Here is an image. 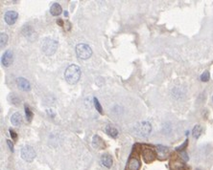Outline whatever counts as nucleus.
Wrapping results in <instances>:
<instances>
[{"label":"nucleus","instance_id":"obj_1","mask_svg":"<svg viewBox=\"0 0 213 170\" xmlns=\"http://www.w3.org/2000/svg\"><path fill=\"white\" fill-rule=\"evenodd\" d=\"M65 80L69 84H76L81 78V69L78 65L71 64L69 65L64 72Z\"/></svg>","mask_w":213,"mask_h":170},{"label":"nucleus","instance_id":"obj_2","mask_svg":"<svg viewBox=\"0 0 213 170\" xmlns=\"http://www.w3.org/2000/svg\"><path fill=\"white\" fill-rule=\"evenodd\" d=\"M58 41L52 38H44L41 43V50L46 56H52L56 53L58 49Z\"/></svg>","mask_w":213,"mask_h":170},{"label":"nucleus","instance_id":"obj_3","mask_svg":"<svg viewBox=\"0 0 213 170\" xmlns=\"http://www.w3.org/2000/svg\"><path fill=\"white\" fill-rule=\"evenodd\" d=\"M76 54L77 56L81 59H88L92 55L91 48L85 43H79L76 46Z\"/></svg>","mask_w":213,"mask_h":170},{"label":"nucleus","instance_id":"obj_4","mask_svg":"<svg viewBox=\"0 0 213 170\" xmlns=\"http://www.w3.org/2000/svg\"><path fill=\"white\" fill-rule=\"evenodd\" d=\"M21 158L27 163H32L36 158V151L31 145H25L21 149Z\"/></svg>","mask_w":213,"mask_h":170},{"label":"nucleus","instance_id":"obj_5","mask_svg":"<svg viewBox=\"0 0 213 170\" xmlns=\"http://www.w3.org/2000/svg\"><path fill=\"white\" fill-rule=\"evenodd\" d=\"M152 131V125L148 121H142L135 126V132L139 136L148 137Z\"/></svg>","mask_w":213,"mask_h":170},{"label":"nucleus","instance_id":"obj_6","mask_svg":"<svg viewBox=\"0 0 213 170\" xmlns=\"http://www.w3.org/2000/svg\"><path fill=\"white\" fill-rule=\"evenodd\" d=\"M17 17H18V14L15 11H8L4 16L5 22L8 25H13V24H15Z\"/></svg>","mask_w":213,"mask_h":170},{"label":"nucleus","instance_id":"obj_7","mask_svg":"<svg viewBox=\"0 0 213 170\" xmlns=\"http://www.w3.org/2000/svg\"><path fill=\"white\" fill-rule=\"evenodd\" d=\"M142 155H143V159H144L145 163H152L154 160L156 159V153H155V151H154L153 149H150V148L143 149Z\"/></svg>","mask_w":213,"mask_h":170},{"label":"nucleus","instance_id":"obj_8","mask_svg":"<svg viewBox=\"0 0 213 170\" xmlns=\"http://www.w3.org/2000/svg\"><path fill=\"white\" fill-rule=\"evenodd\" d=\"M2 64L5 67H9L12 63H13V53H12L11 50H7L3 56H2Z\"/></svg>","mask_w":213,"mask_h":170},{"label":"nucleus","instance_id":"obj_9","mask_svg":"<svg viewBox=\"0 0 213 170\" xmlns=\"http://www.w3.org/2000/svg\"><path fill=\"white\" fill-rule=\"evenodd\" d=\"M17 86L22 91L27 92V91H30V89H31L30 82L26 78H17Z\"/></svg>","mask_w":213,"mask_h":170},{"label":"nucleus","instance_id":"obj_10","mask_svg":"<svg viewBox=\"0 0 213 170\" xmlns=\"http://www.w3.org/2000/svg\"><path fill=\"white\" fill-rule=\"evenodd\" d=\"M92 145H93L94 148H97V149H104L106 147V144H105L104 141L98 135H95L93 137Z\"/></svg>","mask_w":213,"mask_h":170},{"label":"nucleus","instance_id":"obj_11","mask_svg":"<svg viewBox=\"0 0 213 170\" xmlns=\"http://www.w3.org/2000/svg\"><path fill=\"white\" fill-rule=\"evenodd\" d=\"M101 163H102V165H104L107 168L111 167V165H112V158H111V156L109 155V154L103 155L101 157Z\"/></svg>","mask_w":213,"mask_h":170},{"label":"nucleus","instance_id":"obj_12","mask_svg":"<svg viewBox=\"0 0 213 170\" xmlns=\"http://www.w3.org/2000/svg\"><path fill=\"white\" fill-rule=\"evenodd\" d=\"M11 123L15 126H19L22 123V115L18 112L15 113L11 118Z\"/></svg>","mask_w":213,"mask_h":170},{"label":"nucleus","instance_id":"obj_13","mask_svg":"<svg viewBox=\"0 0 213 170\" xmlns=\"http://www.w3.org/2000/svg\"><path fill=\"white\" fill-rule=\"evenodd\" d=\"M62 11H63V9L61 7L60 4H58V3H54L52 4L51 8H50V13L53 16H60L62 14Z\"/></svg>","mask_w":213,"mask_h":170},{"label":"nucleus","instance_id":"obj_14","mask_svg":"<svg viewBox=\"0 0 213 170\" xmlns=\"http://www.w3.org/2000/svg\"><path fill=\"white\" fill-rule=\"evenodd\" d=\"M140 166H141L140 162H139V160L136 159V158H133V159L130 160L129 165H128L129 170H139Z\"/></svg>","mask_w":213,"mask_h":170},{"label":"nucleus","instance_id":"obj_15","mask_svg":"<svg viewBox=\"0 0 213 170\" xmlns=\"http://www.w3.org/2000/svg\"><path fill=\"white\" fill-rule=\"evenodd\" d=\"M105 130H106L107 134H108L109 136H111V137H112V138H116L118 136V131L112 126H107Z\"/></svg>","mask_w":213,"mask_h":170},{"label":"nucleus","instance_id":"obj_16","mask_svg":"<svg viewBox=\"0 0 213 170\" xmlns=\"http://www.w3.org/2000/svg\"><path fill=\"white\" fill-rule=\"evenodd\" d=\"M202 132H203L202 126L199 125V124H197V125L194 126V128H193V130H192V135H193V137H194L195 139H198V138H200L201 134H202Z\"/></svg>","mask_w":213,"mask_h":170},{"label":"nucleus","instance_id":"obj_17","mask_svg":"<svg viewBox=\"0 0 213 170\" xmlns=\"http://www.w3.org/2000/svg\"><path fill=\"white\" fill-rule=\"evenodd\" d=\"M8 41V35L5 33H1L0 34V47H1V49L5 47V45L7 44Z\"/></svg>","mask_w":213,"mask_h":170},{"label":"nucleus","instance_id":"obj_18","mask_svg":"<svg viewBox=\"0 0 213 170\" xmlns=\"http://www.w3.org/2000/svg\"><path fill=\"white\" fill-rule=\"evenodd\" d=\"M93 102H94V106H95L96 110H97L100 114H104V112H103V108H102V106H101V104H100L98 99H97V98H93Z\"/></svg>","mask_w":213,"mask_h":170},{"label":"nucleus","instance_id":"obj_19","mask_svg":"<svg viewBox=\"0 0 213 170\" xmlns=\"http://www.w3.org/2000/svg\"><path fill=\"white\" fill-rule=\"evenodd\" d=\"M24 109H25V115H26L27 120H28V121H31L32 119H33V113H32V111L30 110V108H29L27 105L24 106Z\"/></svg>","mask_w":213,"mask_h":170},{"label":"nucleus","instance_id":"obj_20","mask_svg":"<svg viewBox=\"0 0 213 170\" xmlns=\"http://www.w3.org/2000/svg\"><path fill=\"white\" fill-rule=\"evenodd\" d=\"M209 78H210V75H209V72H208V71H205V72L203 73V74L201 75V77H200L201 80L204 81V82L208 81V80H209Z\"/></svg>","mask_w":213,"mask_h":170},{"label":"nucleus","instance_id":"obj_21","mask_svg":"<svg viewBox=\"0 0 213 170\" xmlns=\"http://www.w3.org/2000/svg\"><path fill=\"white\" fill-rule=\"evenodd\" d=\"M158 148H159V154L161 157H165V156H166V154L168 153V149L166 147H163V146H160V145H159Z\"/></svg>","mask_w":213,"mask_h":170},{"label":"nucleus","instance_id":"obj_22","mask_svg":"<svg viewBox=\"0 0 213 170\" xmlns=\"http://www.w3.org/2000/svg\"><path fill=\"white\" fill-rule=\"evenodd\" d=\"M187 144H188V141L186 140V141H184V143H183V144H182V145H181V146H179V147H177L176 149H177L178 151H181V150H183V149H184V148H185V147L187 146Z\"/></svg>","mask_w":213,"mask_h":170},{"label":"nucleus","instance_id":"obj_23","mask_svg":"<svg viewBox=\"0 0 213 170\" xmlns=\"http://www.w3.org/2000/svg\"><path fill=\"white\" fill-rule=\"evenodd\" d=\"M9 132H10V135H11L12 139H13V140H17V133H16L13 129H10V130H9Z\"/></svg>","mask_w":213,"mask_h":170},{"label":"nucleus","instance_id":"obj_24","mask_svg":"<svg viewBox=\"0 0 213 170\" xmlns=\"http://www.w3.org/2000/svg\"><path fill=\"white\" fill-rule=\"evenodd\" d=\"M6 141H7V144H8V146H9L10 150H11L12 152H14V144H13V142H12L10 140H7Z\"/></svg>","mask_w":213,"mask_h":170},{"label":"nucleus","instance_id":"obj_25","mask_svg":"<svg viewBox=\"0 0 213 170\" xmlns=\"http://www.w3.org/2000/svg\"><path fill=\"white\" fill-rule=\"evenodd\" d=\"M181 155L182 156V159H183L184 161H187V160H188V157H187V154H186L185 152H182V153H181Z\"/></svg>","mask_w":213,"mask_h":170},{"label":"nucleus","instance_id":"obj_26","mask_svg":"<svg viewBox=\"0 0 213 170\" xmlns=\"http://www.w3.org/2000/svg\"><path fill=\"white\" fill-rule=\"evenodd\" d=\"M47 113H48V115H49V116H51L52 118H53V117H55V114L52 112V110H49V109H48V110H47Z\"/></svg>","mask_w":213,"mask_h":170},{"label":"nucleus","instance_id":"obj_27","mask_svg":"<svg viewBox=\"0 0 213 170\" xmlns=\"http://www.w3.org/2000/svg\"><path fill=\"white\" fill-rule=\"evenodd\" d=\"M57 23L59 24V25H61V26H63V21H62L61 19H59V20L57 21Z\"/></svg>","mask_w":213,"mask_h":170},{"label":"nucleus","instance_id":"obj_28","mask_svg":"<svg viewBox=\"0 0 213 170\" xmlns=\"http://www.w3.org/2000/svg\"><path fill=\"white\" fill-rule=\"evenodd\" d=\"M212 101H213V96H212Z\"/></svg>","mask_w":213,"mask_h":170}]
</instances>
